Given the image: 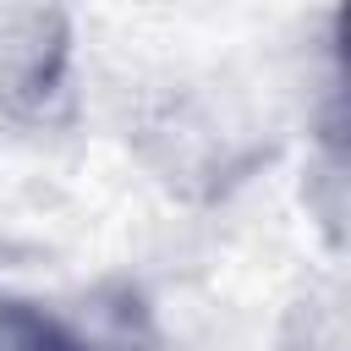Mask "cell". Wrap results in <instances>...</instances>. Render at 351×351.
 <instances>
[{"instance_id":"cell-1","label":"cell","mask_w":351,"mask_h":351,"mask_svg":"<svg viewBox=\"0 0 351 351\" xmlns=\"http://www.w3.org/2000/svg\"><path fill=\"white\" fill-rule=\"evenodd\" d=\"M0 351H99V346L66 318H55L49 307L0 296Z\"/></svg>"},{"instance_id":"cell-2","label":"cell","mask_w":351,"mask_h":351,"mask_svg":"<svg viewBox=\"0 0 351 351\" xmlns=\"http://www.w3.org/2000/svg\"><path fill=\"white\" fill-rule=\"evenodd\" d=\"M280 351H346V318L335 296H307L291 324H285V346Z\"/></svg>"}]
</instances>
